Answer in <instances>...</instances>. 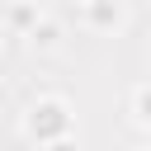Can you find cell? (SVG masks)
I'll return each mask as SVG.
<instances>
[{"mask_svg": "<svg viewBox=\"0 0 151 151\" xmlns=\"http://www.w3.org/2000/svg\"><path fill=\"white\" fill-rule=\"evenodd\" d=\"M24 132H28V142L47 146V142H57V137H71V132H76V113H71V104H66V99L42 94V99H33V104H28V113H24Z\"/></svg>", "mask_w": 151, "mask_h": 151, "instance_id": "obj_1", "label": "cell"}, {"mask_svg": "<svg viewBox=\"0 0 151 151\" xmlns=\"http://www.w3.org/2000/svg\"><path fill=\"white\" fill-rule=\"evenodd\" d=\"M80 14H85V28H94V33H113L123 24V5L118 0H90Z\"/></svg>", "mask_w": 151, "mask_h": 151, "instance_id": "obj_2", "label": "cell"}, {"mask_svg": "<svg viewBox=\"0 0 151 151\" xmlns=\"http://www.w3.org/2000/svg\"><path fill=\"white\" fill-rule=\"evenodd\" d=\"M38 19H42V14H38V0H14V5H9V28H14V33L28 38V33L38 28Z\"/></svg>", "mask_w": 151, "mask_h": 151, "instance_id": "obj_3", "label": "cell"}, {"mask_svg": "<svg viewBox=\"0 0 151 151\" xmlns=\"http://www.w3.org/2000/svg\"><path fill=\"white\" fill-rule=\"evenodd\" d=\"M57 38H61V28H57L52 19H38V28L28 33V42H33V47H42V52H47V47H57Z\"/></svg>", "mask_w": 151, "mask_h": 151, "instance_id": "obj_4", "label": "cell"}, {"mask_svg": "<svg viewBox=\"0 0 151 151\" xmlns=\"http://www.w3.org/2000/svg\"><path fill=\"white\" fill-rule=\"evenodd\" d=\"M132 118H137L142 127H151V80H146V85L132 94Z\"/></svg>", "mask_w": 151, "mask_h": 151, "instance_id": "obj_5", "label": "cell"}, {"mask_svg": "<svg viewBox=\"0 0 151 151\" xmlns=\"http://www.w3.org/2000/svg\"><path fill=\"white\" fill-rule=\"evenodd\" d=\"M42 151H80V146H76V137H57V142H47Z\"/></svg>", "mask_w": 151, "mask_h": 151, "instance_id": "obj_6", "label": "cell"}, {"mask_svg": "<svg viewBox=\"0 0 151 151\" xmlns=\"http://www.w3.org/2000/svg\"><path fill=\"white\" fill-rule=\"evenodd\" d=\"M71 5H80V9H85V5H90V0H71Z\"/></svg>", "mask_w": 151, "mask_h": 151, "instance_id": "obj_7", "label": "cell"}, {"mask_svg": "<svg viewBox=\"0 0 151 151\" xmlns=\"http://www.w3.org/2000/svg\"><path fill=\"white\" fill-rule=\"evenodd\" d=\"M146 151H151V146H146Z\"/></svg>", "mask_w": 151, "mask_h": 151, "instance_id": "obj_8", "label": "cell"}]
</instances>
